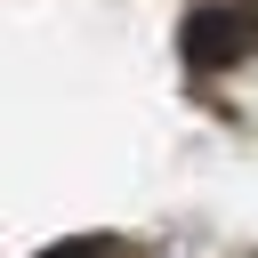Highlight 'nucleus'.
Returning a JSON list of instances; mask_svg holds the SVG:
<instances>
[{
	"instance_id": "1",
	"label": "nucleus",
	"mask_w": 258,
	"mask_h": 258,
	"mask_svg": "<svg viewBox=\"0 0 258 258\" xmlns=\"http://www.w3.org/2000/svg\"><path fill=\"white\" fill-rule=\"evenodd\" d=\"M250 40H258V8H226V0H210V8H194V24H185V56H194L202 73L250 56Z\"/></svg>"
},
{
	"instance_id": "2",
	"label": "nucleus",
	"mask_w": 258,
	"mask_h": 258,
	"mask_svg": "<svg viewBox=\"0 0 258 258\" xmlns=\"http://www.w3.org/2000/svg\"><path fill=\"white\" fill-rule=\"evenodd\" d=\"M48 258H137L129 242H64V250H48Z\"/></svg>"
}]
</instances>
